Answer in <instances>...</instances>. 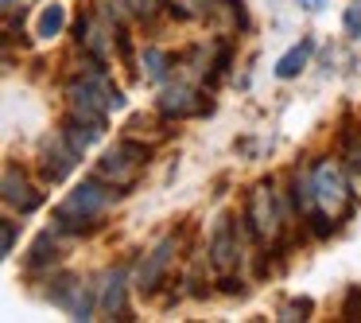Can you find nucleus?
<instances>
[{"label":"nucleus","instance_id":"1","mask_svg":"<svg viewBox=\"0 0 361 323\" xmlns=\"http://www.w3.org/2000/svg\"><path fill=\"white\" fill-rule=\"evenodd\" d=\"M121 195H125L121 187L105 183L102 175H90V180H82L78 187H74L71 195H66L63 203L55 206V230L74 234V237L94 234V230H102L105 206H109L113 199H121Z\"/></svg>","mask_w":361,"mask_h":323},{"label":"nucleus","instance_id":"2","mask_svg":"<svg viewBox=\"0 0 361 323\" xmlns=\"http://www.w3.org/2000/svg\"><path fill=\"white\" fill-rule=\"evenodd\" d=\"M241 222H245V230H249V237L276 245V237L283 234V226H288V203L276 199L272 183H257V187L249 191V199H245Z\"/></svg>","mask_w":361,"mask_h":323},{"label":"nucleus","instance_id":"3","mask_svg":"<svg viewBox=\"0 0 361 323\" xmlns=\"http://www.w3.org/2000/svg\"><path fill=\"white\" fill-rule=\"evenodd\" d=\"M148 160H152V144H140L136 136L125 133L102 160H97L94 175H102L105 183L128 191V187L136 183V175H140V168H148Z\"/></svg>","mask_w":361,"mask_h":323},{"label":"nucleus","instance_id":"4","mask_svg":"<svg viewBox=\"0 0 361 323\" xmlns=\"http://www.w3.org/2000/svg\"><path fill=\"white\" fill-rule=\"evenodd\" d=\"M311 183H314V199L326 214H334L338 222H345L353 214V199H350V180H345L342 164L334 160H319L311 168Z\"/></svg>","mask_w":361,"mask_h":323},{"label":"nucleus","instance_id":"5","mask_svg":"<svg viewBox=\"0 0 361 323\" xmlns=\"http://www.w3.org/2000/svg\"><path fill=\"white\" fill-rule=\"evenodd\" d=\"M78 160H82V152L74 148L63 133L51 136V141H43V148H39V180L43 183H63L66 175L78 168Z\"/></svg>","mask_w":361,"mask_h":323},{"label":"nucleus","instance_id":"6","mask_svg":"<svg viewBox=\"0 0 361 323\" xmlns=\"http://www.w3.org/2000/svg\"><path fill=\"white\" fill-rule=\"evenodd\" d=\"M0 195H4V203L12 206V211H20V214H32V211H39L43 206V191L35 187L32 180H27V172L20 164H4V180H0Z\"/></svg>","mask_w":361,"mask_h":323},{"label":"nucleus","instance_id":"7","mask_svg":"<svg viewBox=\"0 0 361 323\" xmlns=\"http://www.w3.org/2000/svg\"><path fill=\"white\" fill-rule=\"evenodd\" d=\"M175 253H179V242H175V237H164V242H159L152 253H144L140 269H136V276H133L136 292L152 296V292H156L159 284H164V276H167V269H171Z\"/></svg>","mask_w":361,"mask_h":323},{"label":"nucleus","instance_id":"8","mask_svg":"<svg viewBox=\"0 0 361 323\" xmlns=\"http://www.w3.org/2000/svg\"><path fill=\"white\" fill-rule=\"evenodd\" d=\"M210 269L218 276H226V273H233L237 269V261H241V242H237V222L233 218H221L218 222V230H214V237H210Z\"/></svg>","mask_w":361,"mask_h":323},{"label":"nucleus","instance_id":"9","mask_svg":"<svg viewBox=\"0 0 361 323\" xmlns=\"http://www.w3.org/2000/svg\"><path fill=\"white\" fill-rule=\"evenodd\" d=\"M159 117L164 121H183V117H195V113H210L214 102H206V98H198L190 86H171L159 94Z\"/></svg>","mask_w":361,"mask_h":323},{"label":"nucleus","instance_id":"10","mask_svg":"<svg viewBox=\"0 0 361 323\" xmlns=\"http://www.w3.org/2000/svg\"><path fill=\"white\" fill-rule=\"evenodd\" d=\"M74 40H78L82 55H94V59H109L113 51V24H97V16H78V24H74Z\"/></svg>","mask_w":361,"mask_h":323},{"label":"nucleus","instance_id":"11","mask_svg":"<svg viewBox=\"0 0 361 323\" xmlns=\"http://www.w3.org/2000/svg\"><path fill=\"white\" fill-rule=\"evenodd\" d=\"M128 269L117 265L105 273V284H102V312L109 315V319H133V312H128Z\"/></svg>","mask_w":361,"mask_h":323},{"label":"nucleus","instance_id":"12","mask_svg":"<svg viewBox=\"0 0 361 323\" xmlns=\"http://www.w3.org/2000/svg\"><path fill=\"white\" fill-rule=\"evenodd\" d=\"M59 133H63L66 141H71L74 148L86 156L90 144H97V141L105 136V125H97V121H86V117H78V113H71V117L63 121V129H59Z\"/></svg>","mask_w":361,"mask_h":323},{"label":"nucleus","instance_id":"13","mask_svg":"<svg viewBox=\"0 0 361 323\" xmlns=\"http://www.w3.org/2000/svg\"><path fill=\"white\" fill-rule=\"evenodd\" d=\"M55 261H59V245H55V237H51V230H43V234L32 242V253H27L24 269L35 276V273H47Z\"/></svg>","mask_w":361,"mask_h":323},{"label":"nucleus","instance_id":"14","mask_svg":"<svg viewBox=\"0 0 361 323\" xmlns=\"http://www.w3.org/2000/svg\"><path fill=\"white\" fill-rule=\"evenodd\" d=\"M311 51H314V40H303L299 47H291L288 55H283L280 63H276V78H283V82H288V78H295V74L307 66V59H311Z\"/></svg>","mask_w":361,"mask_h":323},{"label":"nucleus","instance_id":"15","mask_svg":"<svg viewBox=\"0 0 361 323\" xmlns=\"http://www.w3.org/2000/svg\"><path fill=\"white\" fill-rule=\"evenodd\" d=\"M140 66H144V78L148 82H164L167 71H171V55H167L164 47H144Z\"/></svg>","mask_w":361,"mask_h":323},{"label":"nucleus","instance_id":"16","mask_svg":"<svg viewBox=\"0 0 361 323\" xmlns=\"http://www.w3.org/2000/svg\"><path fill=\"white\" fill-rule=\"evenodd\" d=\"M63 28H66V8L63 4H47V8L39 12L35 35H39V40H55V35H63Z\"/></svg>","mask_w":361,"mask_h":323},{"label":"nucleus","instance_id":"17","mask_svg":"<svg viewBox=\"0 0 361 323\" xmlns=\"http://www.w3.org/2000/svg\"><path fill=\"white\" fill-rule=\"evenodd\" d=\"M229 63H233V51H229V47H218V59H214L210 78H206V82H210V86H218V82L229 74Z\"/></svg>","mask_w":361,"mask_h":323},{"label":"nucleus","instance_id":"18","mask_svg":"<svg viewBox=\"0 0 361 323\" xmlns=\"http://www.w3.org/2000/svg\"><path fill=\"white\" fill-rule=\"evenodd\" d=\"M342 24H345V35H350V40H361V0H353L350 8H345Z\"/></svg>","mask_w":361,"mask_h":323},{"label":"nucleus","instance_id":"19","mask_svg":"<svg viewBox=\"0 0 361 323\" xmlns=\"http://www.w3.org/2000/svg\"><path fill=\"white\" fill-rule=\"evenodd\" d=\"M342 319H361V284H353L342 300Z\"/></svg>","mask_w":361,"mask_h":323},{"label":"nucleus","instance_id":"20","mask_svg":"<svg viewBox=\"0 0 361 323\" xmlns=\"http://www.w3.org/2000/svg\"><path fill=\"white\" fill-rule=\"evenodd\" d=\"M311 315V300H291L280 307V319H307Z\"/></svg>","mask_w":361,"mask_h":323},{"label":"nucleus","instance_id":"21","mask_svg":"<svg viewBox=\"0 0 361 323\" xmlns=\"http://www.w3.org/2000/svg\"><path fill=\"white\" fill-rule=\"evenodd\" d=\"M159 4H164V0H128V12L140 16V20H152L159 12Z\"/></svg>","mask_w":361,"mask_h":323},{"label":"nucleus","instance_id":"22","mask_svg":"<svg viewBox=\"0 0 361 323\" xmlns=\"http://www.w3.org/2000/svg\"><path fill=\"white\" fill-rule=\"evenodd\" d=\"M16 237H20V222H16V218H4V242H0L4 257H8L12 249H16Z\"/></svg>","mask_w":361,"mask_h":323},{"label":"nucleus","instance_id":"23","mask_svg":"<svg viewBox=\"0 0 361 323\" xmlns=\"http://www.w3.org/2000/svg\"><path fill=\"white\" fill-rule=\"evenodd\" d=\"M218 284H221V292H226V296H245V292H249V284H245L241 276H233V273H226Z\"/></svg>","mask_w":361,"mask_h":323},{"label":"nucleus","instance_id":"24","mask_svg":"<svg viewBox=\"0 0 361 323\" xmlns=\"http://www.w3.org/2000/svg\"><path fill=\"white\" fill-rule=\"evenodd\" d=\"M226 8L233 12L237 28H241V32H249V12H245V0H226Z\"/></svg>","mask_w":361,"mask_h":323},{"label":"nucleus","instance_id":"25","mask_svg":"<svg viewBox=\"0 0 361 323\" xmlns=\"http://www.w3.org/2000/svg\"><path fill=\"white\" fill-rule=\"evenodd\" d=\"M299 4H303L307 12H322V4H326V0H299Z\"/></svg>","mask_w":361,"mask_h":323}]
</instances>
